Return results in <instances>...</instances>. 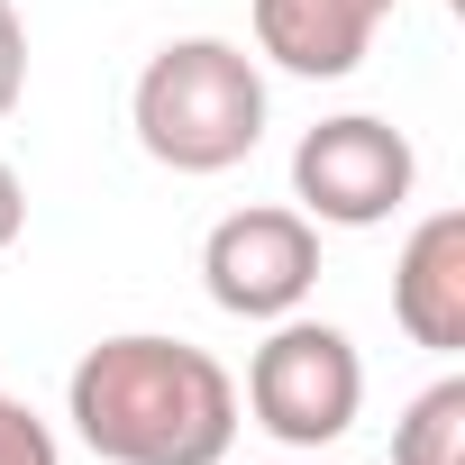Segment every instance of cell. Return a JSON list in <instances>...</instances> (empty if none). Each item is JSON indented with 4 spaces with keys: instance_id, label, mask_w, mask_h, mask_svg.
Wrapping results in <instances>:
<instances>
[{
    "instance_id": "1",
    "label": "cell",
    "mask_w": 465,
    "mask_h": 465,
    "mask_svg": "<svg viewBox=\"0 0 465 465\" xmlns=\"http://www.w3.org/2000/svg\"><path fill=\"white\" fill-rule=\"evenodd\" d=\"M64 420L101 465H228L238 447V383L192 338H101L64 383Z\"/></svg>"
},
{
    "instance_id": "2",
    "label": "cell",
    "mask_w": 465,
    "mask_h": 465,
    "mask_svg": "<svg viewBox=\"0 0 465 465\" xmlns=\"http://www.w3.org/2000/svg\"><path fill=\"white\" fill-rule=\"evenodd\" d=\"M128 119H137V146L164 173H228L265 137V74L228 37H173V46L146 55Z\"/></svg>"
},
{
    "instance_id": "3",
    "label": "cell",
    "mask_w": 465,
    "mask_h": 465,
    "mask_svg": "<svg viewBox=\"0 0 465 465\" xmlns=\"http://www.w3.org/2000/svg\"><path fill=\"white\" fill-rule=\"evenodd\" d=\"M247 411L283 447H338L365 411V356L338 320H265V347L247 356Z\"/></svg>"
},
{
    "instance_id": "4",
    "label": "cell",
    "mask_w": 465,
    "mask_h": 465,
    "mask_svg": "<svg viewBox=\"0 0 465 465\" xmlns=\"http://www.w3.org/2000/svg\"><path fill=\"white\" fill-rule=\"evenodd\" d=\"M420 183V155L392 119L374 110H347V119H320L302 146H292V201L311 228H383Z\"/></svg>"
},
{
    "instance_id": "5",
    "label": "cell",
    "mask_w": 465,
    "mask_h": 465,
    "mask_svg": "<svg viewBox=\"0 0 465 465\" xmlns=\"http://www.w3.org/2000/svg\"><path fill=\"white\" fill-rule=\"evenodd\" d=\"M201 283L228 320H292L320 283V228L283 201L256 210H228L210 238H201Z\"/></svg>"
},
{
    "instance_id": "6",
    "label": "cell",
    "mask_w": 465,
    "mask_h": 465,
    "mask_svg": "<svg viewBox=\"0 0 465 465\" xmlns=\"http://www.w3.org/2000/svg\"><path fill=\"white\" fill-rule=\"evenodd\" d=\"M392 320L429 356H465V210H429L392 256Z\"/></svg>"
},
{
    "instance_id": "7",
    "label": "cell",
    "mask_w": 465,
    "mask_h": 465,
    "mask_svg": "<svg viewBox=\"0 0 465 465\" xmlns=\"http://www.w3.org/2000/svg\"><path fill=\"white\" fill-rule=\"evenodd\" d=\"M401 0H256V55H274L302 83H338L365 64L374 28Z\"/></svg>"
},
{
    "instance_id": "8",
    "label": "cell",
    "mask_w": 465,
    "mask_h": 465,
    "mask_svg": "<svg viewBox=\"0 0 465 465\" xmlns=\"http://www.w3.org/2000/svg\"><path fill=\"white\" fill-rule=\"evenodd\" d=\"M392 465H465V374L429 383L392 420Z\"/></svg>"
},
{
    "instance_id": "9",
    "label": "cell",
    "mask_w": 465,
    "mask_h": 465,
    "mask_svg": "<svg viewBox=\"0 0 465 465\" xmlns=\"http://www.w3.org/2000/svg\"><path fill=\"white\" fill-rule=\"evenodd\" d=\"M0 465H55V429L19 392H0Z\"/></svg>"
},
{
    "instance_id": "10",
    "label": "cell",
    "mask_w": 465,
    "mask_h": 465,
    "mask_svg": "<svg viewBox=\"0 0 465 465\" xmlns=\"http://www.w3.org/2000/svg\"><path fill=\"white\" fill-rule=\"evenodd\" d=\"M19 92H28V28H19L10 0H0V119L19 110Z\"/></svg>"
},
{
    "instance_id": "11",
    "label": "cell",
    "mask_w": 465,
    "mask_h": 465,
    "mask_svg": "<svg viewBox=\"0 0 465 465\" xmlns=\"http://www.w3.org/2000/svg\"><path fill=\"white\" fill-rule=\"evenodd\" d=\"M19 228H28V192H19V173L0 164V256L19 247Z\"/></svg>"
}]
</instances>
